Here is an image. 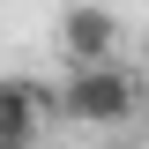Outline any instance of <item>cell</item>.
<instances>
[{
  "label": "cell",
  "mask_w": 149,
  "mask_h": 149,
  "mask_svg": "<svg viewBox=\"0 0 149 149\" xmlns=\"http://www.w3.org/2000/svg\"><path fill=\"white\" fill-rule=\"evenodd\" d=\"M112 45H119V15H112L104 0H74L67 15H60V52L74 67H104Z\"/></svg>",
  "instance_id": "2"
},
{
  "label": "cell",
  "mask_w": 149,
  "mask_h": 149,
  "mask_svg": "<svg viewBox=\"0 0 149 149\" xmlns=\"http://www.w3.org/2000/svg\"><path fill=\"white\" fill-rule=\"evenodd\" d=\"M142 52H149V45H142Z\"/></svg>",
  "instance_id": "5"
},
{
  "label": "cell",
  "mask_w": 149,
  "mask_h": 149,
  "mask_svg": "<svg viewBox=\"0 0 149 149\" xmlns=\"http://www.w3.org/2000/svg\"><path fill=\"white\" fill-rule=\"evenodd\" d=\"M0 149H30V142H0Z\"/></svg>",
  "instance_id": "4"
},
{
  "label": "cell",
  "mask_w": 149,
  "mask_h": 149,
  "mask_svg": "<svg viewBox=\"0 0 149 149\" xmlns=\"http://www.w3.org/2000/svg\"><path fill=\"white\" fill-rule=\"evenodd\" d=\"M52 112V90L30 74H0V142H30L37 119Z\"/></svg>",
  "instance_id": "3"
},
{
  "label": "cell",
  "mask_w": 149,
  "mask_h": 149,
  "mask_svg": "<svg viewBox=\"0 0 149 149\" xmlns=\"http://www.w3.org/2000/svg\"><path fill=\"white\" fill-rule=\"evenodd\" d=\"M52 112L82 119V127H127L134 112H142V74L104 60V67H74L67 82L52 90Z\"/></svg>",
  "instance_id": "1"
}]
</instances>
